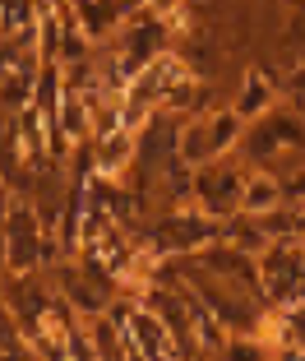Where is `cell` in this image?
<instances>
[{"mask_svg":"<svg viewBox=\"0 0 305 361\" xmlns=\"http://www.w3.org/2000/svg\"><path fill=\"white\" fill-rule=\"evenodd\" d=\"M0 227H5V269L10 274H32L42 259H51V241H46V227L32 204H10Z\"/></svg>","mask_w":305,"mask_h":361,"instance_id":"1","label":"cell"},{"mask_svg":"<svg viewBox=\"0 0 305 361\" xmlns=\"http://www.w3.org/2000/svg\"><path fill=\"white\" fill-rule=\"evenodd\" d=\"M158 19V14H153ZM153 19H130L120 28V51H116V65H120V79L139 75L153 56H158V42H162V23Z\"/></svg>","mask_w":305,"mask_h":361,"instance_id":"2","label":"cell"},{"mask_svg":"<svg viewBox=\"0 0 305 361\" xmlns=\"http://www.w3.org/2000/svg\"><path fill=\"white\" fill-rule=\"evenodd\" d=\"M130 158H135V130L130 126H116V130H106V135H97V167L106 176H116L120 167H130Z\"/></svg>","mask_w":305,"mask_h":361,"instance_id":"3","label":"cell"},{"mask_svg":"<svg viewBox=\"0 0 305 361\" xmlns=\"http://www.w3.org/2000/svg\"><path fill=\"white\" fill-rule=\"evenodd\" d=\"M273 200H278L273 185H263V180H254V185H250V209H263V204H273Z\"/></svg>","mask_w":305,"mask_h":361,"instance_id":"4","label":"cell"},{"mask_svg":"<svg viewBox=\"0 0 305 361\" xmlns=\"http://www.w3.org/2000/svg\"><path fill=\"white\" fill-rule=\"evenodd\" d=\"M5 213H10V204H5V185H0V223H5Z\"/></svg>","mask_w":305,"mask_h":361,"instance_id":"5","label":"cell"}]
</instances>
